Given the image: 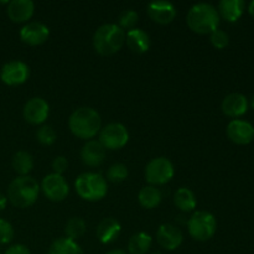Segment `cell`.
Here are the masks:
<instances>
[{"mask_svg": "<svg viewBox=\"0 0 254 254\" xmlns=\"http://www.w3.org/2000/svg\"><path fill=\"white\" fill-rule=\"evenodd\" d=\"M153 245V238L145 232H138L130 237L128 251L130 254H146Z\"/></svg>", "mask_w": 254, "mask_h": 254, "instance_id": "obj_25", "label": "cell"}, {"mask_svg": "<svg viewBox=\"0 0 254 254\" xmlns=\"http://www.w3.org/2000/svg\"><path fill=\"white\" fill-rule=\"evenodd\" d=\"M41 190L50 201L60 202L68 196L69 186L64 176L52 173L44 178L41 183Z\"/></svg>", "mask_w": 254, "mask_h": 254, "instance_id": "obj_9", "label": "cell"}, {"mask_svg": "<svg viewBox=\"0 0 254 254\" xmlns=\"http://www.w3.org/2000/svg\"><path fill=\"white\" fill-rule=\"evenodd\" d=\"M35 11V4L31 0H12L9 1L6 14L12 22L21 24L29 21Z\"/></svg>", "mask_w": 254, "mask_h": 254, "instance_id": "obj_16", "label": "cell"}, {"mask_svg": "<svg viewBox=\"0 0 254 254\" xmlns=\"http://www.w3.org/2000/svg\"><path fill=\"white\" fill-rule=\"evenodd\" d=\"M146 11H148L149 17L154 22L160 25L170 24L176 16V7L174 6V4L169 1H164V0L150 2L148 5Z\"/></svg>", "mask_w": 254, "mask_h": 254, "instance_id": "obj_15", "label": "cell"}, {"mask_svg": "<svg viewBox=\"0 0 254 254\" xmlns=\"http://www.w3.org/2000/svg\"><path fill=\"white\" fill-rule=\"evenodd\" d=\"M139 21L138 12L134 10H127V11L122 12L119 16V25L118 26L123 30H133L135 29V25Z\"/></svg>", "mask_w": 254, "mask_h": 254, "instance_id": "obj_30", "label": "cell"}, {"mask_svg": "<svg viewBox=\"0 0 254 254\" xmlns=\"http://www.w3.org/2000/svg\"><path fill=\"white\" fill-rule=\"evenodd\" d=\"M221 108L227 117L238 118L248 111V99L241 93H231L223 98Z\"/></svg>", "mask_w": 254, "mask_h": 254, "instance_id": "obj_17", "label": "cell"}, {"mask_svg": "<svg viewBox=\"0 0 254 254\" xmlns=\"http://www.w3.org/2000/svg\"><path fill=\"white\" fill-rule=\"evenodd\" d=\"M126 44V31L117 24H104L93 35V47L97 54L111 56L117 54Z\"/></svg>", "mask_w": 254, "mask_h": 254, "instance_id": "obj_4", "label": "cell"}, {"mask_svg": "<svg viewBox=\"0 0 254 254\" xmlns=\"http://www.w3.org/2000/svg\"><path fill=\"white\" fill-rule=\"evenodd\" d=\"M151 254H161L160 252H154V253H151Z\"/></svg>", "mask_w": 254, "mask_h": 254, "instance_id": "obj_39", "label": "cell"}, {"mask_svg": "<svg viewBox=\"0 0 254 254\" xmlns=\"http://www.w3.org/2000/svg\"><path fill=\"white\" fill-rule=\"evenodd\" d=\"M156 241L166 251H175L181 246L184 241L183 232L180 228L171 223H164L158 228Z\"/></svg>", "mask_w": 254, "mask_h": 254, "instance_id": "obj_13", "label": "cell"}, {"mask_svg": "<svg viewBox=\"0 0 254 254\" xmlns=\"http://www.w3.org/2000/svg\"><path fill=\"white\" fill-rule=\"evenodd\" d=\"M175 169H174L173 163L169 159L155 158L145 168V179L151 186H160L170 183L171 179L174 178Z\"/></svg>", "mask_w": 254, "mask_h": 254, "instance_id": "obj_7", "label": "cell"}, {"mask_svg": "<svg viewBox=\"0 0 254 254\" xmlns=\"http://www.w3.org/2000/svg\"><path fill=\"white\" fill-rule=\"evenodd\" d=\"M129 140V133L121 123L107 124L99 131V143L108 150H119L124 148Z\"/></svg>", "mask_w": 254, "mask_h": 254, "instance_id": "obj_8", "label": "cell"}, {"mask_svg": "<svg viewBox=\"0 0 254 254\" xmlns=\"http://www.w3.org/2000/svg\"><path fill=\"white\" fill-rule=\"evenodd\" d=\"M36 139L42 145L50 146L56 141V131H55V129L51 126H42L41 128L37 129Z\"/></svg>", "mask_w": 254, "mask_h": 254, "instance_id": "obj_29", "label": "cell"}, {"mask_svg": "<svg viewBox=\"0 0 254 254\" xmlns=\"http://www.w3.org/2000/svg\"><path fill=\"white\" fill-rule=\"evenodd\" d=\"M67 168H68V161L64 156H56L52 161V169H54L55 174L62 175L67 170Z\"/></svg>", "mask_w": 254, "mask_h": 254, "instance_id": "obj_33", "label": "cell"}, {"mask_svg": "<svg viewBox=\"0 0 254 254\" xmlns=\"http://www.w3.org/2000/svg\"><path fill=\"white\" fill-rule=\"evenodd\" d=\"M243 0H222L218 4V14L230 22H236L243 14L245 10Z\"/></svg>", "mask_w": 254, "mask_h": 254, "instance_id": "obj_21", "label": "cell"}, {"mask_svg": "<svg viewBox=\"0 0 254 254\" xmlns=\"http://www.w3.org/2000/svg\"><path fill=\"white\" fill-rule=\"evenodd\" d=\"M5 254H31L29 248L24 245H14L6 250Z\"/></svg>", "mask_w": 254, "mask_h": 254, "instance_id": "obj_34", "label": "cell"}, {"mask_svg": "<svg viewBox=\"0 0 254 254\" xmlns=\"http://www.w3.org/2000/svg\"><path fill=\"white\" fill-rule=\"evenodd\" d=\"M6 203H7V198L5 197L2 193H0V212L6 207Z\"/></svg>", "mask_w": 254, "mask_h": 254, "instance_id": "obj_35", "label": "cell"}, {"mask_svg": "<svg viewBox=\"0 0 254 254\" xmlns=\"http://www.w3.org/2000/svg\"><path fill=\"white\" fill-rule=\"evenodd\" d=\"M14 238V228L11 223L0 218V245H7Z\"/></svg>", "mask_w": 254, "mask_h": 254, "instance_id": "obj_32", "label": "cell"}, {"mask_svg": "<svg viewBox=\"0 0 254 254\" xmlns=\"http://www.w3.org/2000/svg\"><path fill=\"white\" fill-rule=\"evenodd\" d=\"M50 36V30L42 22H29L20 30V39L30 46H39L46 42Z\"/></svg>", "mask_w": 254, "mask_h": 254, "instance_id": "obj_14", "label": "cell"}, {"mask_svg": "<svg viewBox=\"0 0 254 254\" xmlns=\"http://www.w3.org/2000/svg\"><path fill=\"white\" fill-rule=\"evenodd\" d=\"M210 40L211 44L213 45V47H216V49L218 50L225 49V47H227L228 44H230V36H228V34L220 29H217L216 31H213L212 34H211Z\"/></svg>", "mask_w": 254, "mask_h": 254, "instance_id": "obj_31", "label": "cell"}, {"mask_svg": "<svg viewBox=\"0 0 254 254\" xmlns=\"http://www.w3.org/2000/svg\"><path fill=\"white\" fill-rule=\"evenodd\" d=\"M188 230L191 237L198 242H206L215 236L217 222L212 213L196 211L188 221Z\"/></svg>", "mask_w": 254, "mask_h": 254, "instance_id": "obj_6", "label": "cell"}, {"mask_svg": "<svg viewBox=\"0 0 254 254\" xmlns=\"http://www.w3.org/2000/svg\"><path fill=\"white\" fill-rule=\"evenodd\" d=\"M22 114L27 123L32 124V126H40L49 118L50 106L44 98L35 97L25 103Z\"/></svg>", "mask_w": 254, "mask_h": 254, "instance_id": "obj_11", "label": "cell"}, {"mask_svg": "<svg viewBox=\"0 0 254 254\" xmlns=\"http://www.w3.org/2000/svg\"><path fill=\"white\" fill-rule=\"evenodd\" d=\"M47 254H84V252L76 241L62 237L52 242Z\"/></svg>", "mask_w": 254, "mask_h": 254, "instance_id": "obj_24", "label": "cell"}, {"mask_svg": "<svg viewBox=\"0 0 254 254\" xmlns=\"http://www.w3.org/2000/svg\"><path fill=\"white\" fill-rule=\"evenodd\" d=\"M40 185L31 176H17L7 188V198L17 208H27L37 201Z\"/></svg>", "mask_w": 254, "mask_h": 254, "instance_id": "obj_3", "label": "cell"}, {"mask_svg": "<svg viewBox=\"0 0 254 254\" xmlns=\"http://www.w3.org/2000/svg\"><path fill=\"white\" fill-rule=\"evenodd\" d=\"M106 254H127V253L124 252V251H122V250H112Z\"/></svg>", "mask_w": 254, "mask_h": 254, "instance_id": "obj_36", "label": "cell"}, {"mask_svg": "<svg viewBox=\"0 0 254 254\" xmlns=\"http://www.w3.org/2000/svg\"><path fill=\"white\" fill-rule=\"evenodd\" d=\"M77 195L86 201H99L108 192L107 181L101 174L83 173L76 179L74 183Z\"/></svg>", "mask_w": 254, "mask_h": 254, "instance_id": "obj_5", "label": "cell"}, {"mask_svg": "<svg viewBox=\"0 0 254 254\" xmlns=\"http://www.w3.org/2000/svg\"><path fill=\"white\" fill-rule=\"evenodd\" d=\"M12 168L20 176H27L34 169V158L27 151H17L12 156Z\"/></svg>", "mask_w": 254, "mask_h": 254, "instance_id": "obj_26", "label": "cell"}, {"mask_svg": "<svg viewBox=\"0 0 254 254\" xmlns=\"http://www.w3.org/2000/svg\"><path fill=\"white\" fill-rule=\"evenodd\" d=\"M30 76V68L22 61H10L2 66L0 78L7 86H20L27 81Z\"/></svg>", "mask_w": 254, "mask_h": 254, "instance_id": "obj_10", "label": "cell"}, {"mask_svg": "<svg viewBox=\"0 0 254 254\" xmlns=\"http://www.w3.org/2000/svg\"><path fill=\"white\" fill-rule=\"evenodd\" d=\"M248 11H250V14L254 17V0L252 2H251L250 6H248Z\"/></svg>", "mask_w": 254, "mask_h": 254, "instance_id": "obj_37", "label": "cell"}, {"mask_svg": "<svg viewBox=\"0 0 254 254\" xmlns=\"http://www.w3.org/2000/svg\"><path fill=\"white\" fill-rule=\"evenodd\" d=\"M81 159L84 165L96 168L101 165L106 159V149L99 141L88 140L82 148Z\"/></svg>", "mask_w": 254, "mask_h": 254, "instance_id": "obj_18", "label": "cell"}, {"mask_svg": "<svg viewBox=\"0 0 254 254\" xmlns=\"http://www.w3.org/2000/svg\"><path fill=\"white\" fill-rule=\"evenodd\" d=\"M174 203L183 212H191L197 206V200L190 189L180 188L174 196Z\"/></svg>", "mask_w": 254, "mask_h": 254, "instance_id": "obj_22", "label": "cell"}, {"mask_svg": "<svg viewBox=\"0 0 254 254\" xmlns=\"http://www.w3.org/2000/svg\"><path fill=\"white\" fill-rule=\"evenodd\" d=\"M186 22L191 31L200 35H211L218 29L220 14L213 5L198 2L190 7L186 16Z\"/></svg>", "mask_w": 254, "mask_h": 254, "instance_id": "obj_2", "label": "cell"}, {"mask_svg": "<svg viewBox=\"0 0 254 254\" xmlns=\"http://www.w3.org/2000/svg\"><path fill=\"white\" fill-rule=\"evenodd\" d=\"M161 198H163L161 191L156 186H145L139 191V203L146 210H153L158 207L161 202Z\"/></svg>", "mask_w": 254, "mask_h": 254, "instance_id": "obj_23", "label": "cell"}, {"mask_svg": "<svg viewBox=\"0 0 254 254\" xmlns=\"http://www.w3.org/2000/svg\"><path fill=\"white\" fill-rule=\"evenodd\" d=\"M122 231L121 223L112 217H107L99 222L97 227V238L103 245L113 243L119 237Z\"/></svg>", "mask_w": 254, "mask_h": 254, "instance_id": "obj_19", "label": "cell"}, {"mask_svg": "<svg viewBox=\"0 0 254 254\" xmlns=\"http://www.w3.org/2000/svg\"><path fill=\"white\" fill-rule=\"evenodd\" d=\"M251 107H252V108L254 109V94H253L252 99H251Z\"/></svg>", "mask_w": 254, "mask_h": 254, "instance_id": "obj_38", "label": "cell"}, {"mask_svg": "<svg viewBox=\"0 0 254 254\" xmlns=\"http://www.w3.org/2000/svg\"><path fill=\"white\" fill-rule=\"evenodd\" d=\"M128 168H127L124 164L121 163L113 164V165L108 169V171H107V179H108V181H111V183L113 184L123 183V181L128 178Z\"/></svg>", "mask_w": 254, "mask_h": 254, "instance_id": "obj_28", "label": "cell"}, {"mask_svg": "<svg viewBox=\"0 0 254 254\" xmlns=\"http://www.w3.org/2000/svg\"><path fill=\"white\" fill-rule=\"evenodd\" d=\"M127 46L135 54H145L150 49V36L141 29L129 30L126 34Z\"/></svg>", "mask_w": 254, "mask_h": 254, "instance_id": "obj_20", "label": "cell"}, {"mask_svg": "<svg viewBox=\"0 0 254 254\" xmlns=\"http://www.w3.org/2000/svg\"><path fill=\"white\" fill-rule=\"evenodd\" d=\"M228 139L238 145H247L254 139V127L250 122L235 119L228 123L226 129Z\"/></svg>", "mask_w": 254, "mask_h": 254, "instance_id": "obj_12", "label": "cell"}, {"mask_svg": "<svg viewBox=\"0 0 254 254\" xmlns=\"http://www.w3.org/2000/svg\"><path fill=\"white\" fill-rule=\"evenodd\" d=\"M68 128L77 138L92 139L102 129L101 116L91 107H81L69 116Z\"/></svg>", "mask_w": 254, "mask_h": 254, "instance_id": "obj_1", "label": "cell"}, {"mask_svg": "<svg viewBox=\"0 0 254 254\" xmlns=\"http://www.w3.org/2000/svg\"><path fill=\"white\" fill-rule=\"evenodd\" d=\"M87 225L84 222L83 218L81 217H72L67 221L66 228H64V232H66V237L69 238L72 241H77L82 237V236L86 233Z\"/></svg>", "mask_w": 254, "mask_h": 254, "instance_id": "obj_27", "label": "cell"}]
</instances>
